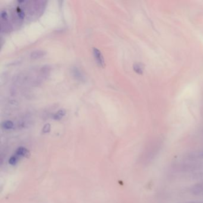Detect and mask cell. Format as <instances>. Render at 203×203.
<instances>
[{"instance_id":"cell-1","label":"cell","mask_w":203,"mask_h":203,"mask_svg":"<svg viewBox=\"0 0 203 203\" xmlns=\"http://www.w3.org/2000/svg\"><path fill=\"white\" fill-rule=\"evenodd\" d=\"M93 54L98 65L102 67H104L105 66V61H104V57L102 53H101V51L97 48H94Z\"/></svg>"},{"instance_id":"cell-5","label":"cell","mask_w":203,"mask_h":203,"mask_svg":"<svg viewBox=\"0 0 203 203\" xmlns=\"http://www.w3.org/2000/svg\"><path fill=\"white\" fill-rule=\"evenodd\" d=\"M143 67L139 63H135L133 65V70L135 72L138 74H142L143 73Z\"/></svg>"},{"instance_id":"cell-4","label":"cell","mask_w":203,"mask_h":203,"mask_svg":"<svg viewBox=\"0 0 203 203\" xmlns=\"http://www.w3.org/2000/svg\"><path fill=\"white\" fill-rule=\"evenodd\" d=\"M2 127L5 129H11L14 127V123L13 122L10 121H7L6 122H4L2 123Z\"/></svg>"},{"instance_id":"cell-6","label":"cell","mask_w":203,"mask_h":203,"mask_svg":"<svg viewBox=\"0 0 203 203\" xmlns=\"http://www.w3.org/2000/svg\"><path fill=\"white\" fill-rule=\"evenodd\" d=\"M27 150L26 148H24L23 147H20L17 149L16 154L18 156H24L25 155L27 154Z\"/></svg>"},{"instance_id":"cell-8","label":"cell","mask_w":203,"mask_h":203,"mask_svg":"<svg viewBox=\"0 0 203 203\" xmlns=\"http://www.w3.org/2000/svg\"><path fill=\"white\" fill-rule=\"evenodd\" d=\"M1 17L2 19L6 20L7 19V11L5 10H2L1 12Z\"/></svg>"},{"instance_id":"cell-9","label":"cell","mask_w":203,"mask_h":203,"mask_svg":"<svg viewBox=\"0 0 203 203\" xmlns=\"http://www.w3.org/2000/svg\"><path fill=\"white\" fill-rule=\"evenodd\" d=\"M50 130V125L49 123H47L46 124L44 128H43V129H42V131L44 132V133H47V132H49V131Z\"/></svg>"},{"instance_id":"cell-3","label":"cell","mask_w":203,"mask_h":203,"mask_svg":"<svg viewBox=\"0 0 203 203\" xmlns=\"http://www.w3.org/2000/svg\"><path fill=\"white\" fill-rule=\"evenodd\" d=\"M66 114V110L65 109H60L57 113L54 114L53 119L54 120H60Z\"/></svg>"},{"instance_id":"cell-2","label":"cell","mask_w":203,"mask_h":203,"mask_svg":"<svg viewBox=\"0 0 203 203\" xmlns=\"http://www.w3.org/2000/svg\"><path fill=\"white\" fill-rule=\"evenodd\" d=\"M47 53L42 49H37L32 51L30 57L32 59H38L42 57H44L46 55Z\"/></svg>"},{"instance_id":"cell-7","label":"cell","mask_w":203,"mask_h":203,"mask_svg":"<svg viewBox=\"0 0 203 203\" xmlns=\"http://www.w3.org/2000/svg\"><path fill=\"white\" fill-rule=\"evenodd\" d=\"M9 163L11 165H15L16 164L17 162V158L16 156H13L11 157L10 159H9V161H8Z\"/></svg>"}]
</instances>
